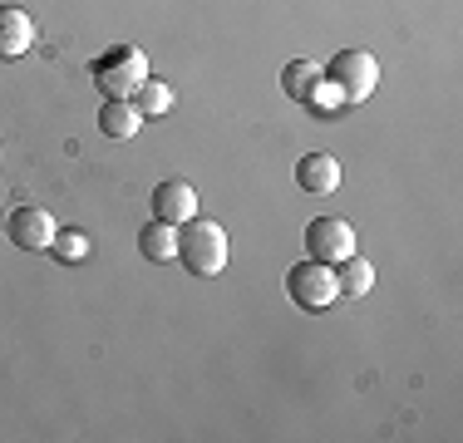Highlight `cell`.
Returning <instances> with one entry per match:
<instances>
[{"mask_svg":"<svg viewBox=\"0 0 463 443\" xmlns=\"http://www.w3.org/2000/svg\"><path fill=\"white\" fill-rule=\"evenodd\" d=\"M227 257H232V247H227L222 222L187 217L183 227H178V261H183L187 276H217V271H227Z\"/></svg>","mask_w":463,"mask_h":443,"instance_id":"obj_1","label":"cell"},{"mask_svg":"<svg viewBox=\"0 0 463 443\" xmlns=\"http://www.w3.org/2000/svg\"><path fill=\"white\" fill-rule=\"evenodd\" d=\"M380 84V60L370 50H340L321 70V89H330L335 104H365Z\"/></svg>","mask_w":463,"mask_h":443,"instance_id":"obj_2","label":"cell"},{"mask_svg":"<svg viewBox=\"0 0 463 443\" xmlns=\"http://www.w3.org/2000/svg\"><path fill=\"white\" fill-rule=\"evenodd\" d=\"M90 80L99 84L104 99H134L138 84L148 80V60H143L138 44H114L90 64Z\"/></svg>","mask_w":463,"mask_h":443,"instance_id":"obj_3","label":"cell"},{"mask_svg":"<svg viewBox=\"0 0 463 443\" xmlns=\"http://www.w3.org/2000/svg\"><path fill=\"white\" fill-rule=\"evenodd\" d=\"M286 296L296 301V310H326L330 301H340V281H335V271H330L326 261H311L306 257L301 266H291L286 271Z\"/></svg>","mask_w":463,"mask_h":443,"instance_id":"obj_4","label":"cell"},{"mask_svg":"<svg viewBox=\"0 0 463 443\" xmlns=\"http://www.w3.org/2000/svg\"><path fill=\"white\" fill-rule=\"evenodd\" d=\"M306 251H311V261H345L350 251H355V227L340 217H316L311 227H306Z\"/></svg>","mask_w":463,"mask_h":443,"instance_id":"obj_5","label":"cell"},{"mask_svg":"<svg viewBox=\"0 0 463 443\" xmlns=\"http://www.w3.org/2000/svg\"><path fill=\"white\" fill-rule=\"evenodd\" d=\"M0 231H5L20 251H50V241H54L60 227H54V217L45 212V207H15V212L0 222Z\"/></svg>","mask_w":463,"mask_h":443,"instance_id":"obj_6","label":"cell"},{"mask_svg":"<svg viewBox=\"0 0 463 443\" xmlns=\"http://www.w3.org/2000/svg\"><path fill=\"white\" fill-rule=\"evenodd\" d=\"M153 217L168 222V227H183L187 217H197V187H187V183H158V187H153Z\"/></svg>","mask_w":463,"mask_h":443,"instance_id":"obj_7","label":"cell"},{"mask_svg":"<svg viewBox=\"0 0 463 443\" xmlns=\"http://www.w3.org/2000/svg\"><path fill=\"white\" fill-rule=\"evenodd\" d=\"M296 187L311 197H330L340 187V163L330 158V153H306L301 163H296Z\"/></svg>","mask_w":463,"mask_h":443,"instance_id":"obj_8","label":"cell"},{"mask_svg":"<svg viewBox=\"0 0 463 443\" xmlns=\"http://www.w3.org/2000/svg\"><path fill=\"white\" fill-rule=\"evenodd\" d=\"M35 44V20L15 5H0V60H20Z\"/></svg>","mask_w":463,"mask_h":443,"instance_id":"obj_9","label":"cell"},{"mask_svg":"<svg viewBox=\"0 0 463 443\" xmlns=\"http://www.w3.org/2000/svg\"><path fill=\"white\" fill-rule=\"evenodd\" d=\"M143 128V114L134 108V99H104V108H99V133L104 138H134V133Z\"/></svg>","mask_w":463,"mask_h":443,"instance_id":"obj_10","label":"cell"},{"mask_svg":"<svg viewBox=\"0 0 463 443\" xmlns=\"http://www.w3.org/2000/svg\"><path fill=\"white\" fill-rule=\"evenodd\" d=\"M138 251H143V261H173L178 257V227L153 217L148 227L138 231Z\"/></svg>","mask_w":463,"mask_h":443,"instance_id":"obj_11","label":"cell"},{"mask_svg":"<svg viewBox=\"0 0 463 443\" xmlns=\"http://www.w3.org/2000/svg\"><path fill=\"white\" fill-rule=\"evenodd\" d=\"M281 89L296 99V104H311V94L321 89V70H316L311 60H291L281 70Z\"/></svg>","mask_w":463,"mask_h":443,"instance_id":"obj_12","label":"cell"},{"mask_svg":"<svg viewBox=\"0 0 463 443\" xmlns=\"http://www.w3.org/2000/svg\"><path fill=\"white\" fill-rule=\"evenodd\" d=\"M340 271H335V281H340V296H365L370 286H374V266L360 257V251H350L345 261H335Z\"/></svg>","mask_w":463,"mask_h":443,"instance_id":"obj_13","label":"cell"},{"mask_svg":"<svg viewBox=\"0 0 463 443\" xmlns=\"http://www.w3.org/2000/svg\"><path fill=\"white\" fill-rule=\"evenodd\" d=\"M134 108H138L143 118L168 114V108H173V89L163 84V80H143V84H138V94H134Z\"/></svg>","mask_w":463,"mask_h":443,"instance_id":"obj_14","label":"cell"},{"mask_svg":"<svg viewBox=\"0 0 463 443\" xmlns=\"http://www.w3.org/2000/svg\"><path fill=\"white\" fill-rule=\"evenodd\" d=\"M50 251H54V257H60L64 266H74V261H84V257H90V237H84L80 227H70V231H54Z\"/></svg>","mask_w":463,"mask_h":443,"instance_id":"obj_15","label":"cell"}]
</instances>
